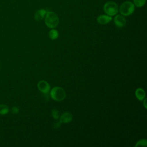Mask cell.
<instances>
[{"instance_id": "obj_5", "label": "cell", "mask_w": 147, "mask_h": 147, "mask_svg": "<svg viewBox=\"0 0 147 147\" xmlns=\"http://www.w3.org/2000/svg\"><path fill=\"white\" fill-rule=\"evenodd\" d=\"M37 87L40 91L47 94L50 91V85L45 80H40L37 83Z\"/></svg>"}, {"instance_id": "obj_7", "label": "cell", "mask_w": 147, "mask_h": 147, "mask_svg": "<svg viewBox=\"0 0 147 147\" xmlns=\"http://www.w3.org/2000/svg\"><path fill=\"white\" fill-rule=\"evenodd\" d=\"M73 119V115L69 112H65L59 117V122L62 123H67L72 121Z\"/></svg>"}, {"instance_id": "obj_1", "label": "cell", "mask_w": 147, "mask_h": 147, "mask_svg": "<svg viewBox=\"0 0 147 147\" xmlns=\"http://www.w3.org/2000/svg\"><path fill=\"white\" fill-rule=\"evenodd\" d=\"M59 23V18L58 16L53 11L47 12L45 16V24L51 29L55 28Z\"/></svg>"}, {"instance_id": "obj_12", "label": "cell", "mask_w": 147, "mask_h": 147, "mask_svg": "<svg viewBox=\"0 0 147 147\" xmlns=\"http://www.w3.org/2000/svg\"><path fill=\"white\" fill-rule=\"evenodd\" d=\"M8 106L4 104H0V115H5L9 112Z\"/></svg>"}, {"instance_id": "obj_14", "label": "cell", "mask_w": 147, "mask_h": 147, "mask_svg": "<svg viewBox=\"0 0 147 147\" xmlns=\"http://www.w3.org/2000/svg\"><path fill=\"white\" fill-rule=\"evenodd\" d=\"M147 145V141L145 139H141L137 142L135 147L137 146H146Z\"/></svg>"}, {"instance_id": "obj_3", "label": "cell", "mask_w": 147, "mask_h": 147, "mask_svg": "<svg viewBox=\"0 0 147 147\" xmlns=\"http://www.w3.org/2000/svg\"><path fill=\"white\" fill-rule=\"evenodd\" d=\"M134 9V5L130 1H125L119 6V12L123 16H128L132 14Z\"/></svg>"}, {"instance_id": "obj_17", "label": "cell", "mask_w": 147, "mask_h": 147, "mask_svg": "<svg viewBox=\"0 0 147 147\" xmlns=\"http://www.w3.org/2000/svg\"><path fill=\"white\" fill-rule=\"evenodd\" d=\"M60 125H61V123L59 121L58 122H57V123H55V124H54L53 127H54L55 129H57V128L59 127L60 126Z\"/></svg>"}, {"instance_id": "obj_15", "label": "cell", "mask_w": 147, "mask_h": 147, "mask_svg": "<svg viewBox=\"0 0 147 147\" xmlns=\"http://www.w3.org/2000/svg\"><path fill=\"white\" fill-rule=\"evenodd\" d=\"M52 115L53 118L55 119H58L59 118L60 115H59V111L57 110H56V109L52 110Z\"/></svg>"}, {"instance_id": "obj_18", "label": "cell", "mask_w": 147, "mask_h": 147, "mask_svg": "<svg viewBox=\"0 0 147 147\" xmlns=\"http://www.w3.org/2000/svg\"><path fill=\"white\" fill-rule=\"evenodd\" d=\"M142 102H143V103H144V107H145V109H146L147 108V107H146V99L145 98L144 99V100H142Z\"/></svg>"}, {"instance_id": "obj_2", "label": "cell", "mask_w": 147, "mask_h": 147, "mask_svg": "<svg viewBox=\"0 0 147 147\" xmlns=\"http://www.w3.org/2000/svg\"><path fill=\"white\" fill-rule=\"evenodd\" d=\"M49 92L51 98L57 102L62 101L66 96L65 90L60 87H55L52 88Z\"/></svg>"}, {"instance_id": "obj_8", "label": "cell", "mask_w": 147, "mask_h": 147, "mask_svg": "<svg viewBox=\"0 0 147 147\" xmlns=\"http://www.w3.org/2000/svg\"><path fill=\"white\" fill-rule=\"evenodd\" d=\"M97 22L99 24L105 25L109 23L112 20V17L108 15H100L96 18Z\"/></svg>"}, {"instance_id": "obj_9", "label": "cell", "mask_w": 147, "mask_h": 147, "mask_svg": "<svg viewBox=\"0 0 147 147\" xmlns=\"http://www.w3.org/2000/svg\"><path fill=\"white\" fill-rule=\"evenodd\" d=\"M46 13H47V11L43 9L38 10L34 14V20L37 21L42 20L45 17Z\"/></svg>"}, {"instance_id": "obj_13", "label": "cell", "mask_w": 147, "mask_h": 147, "mask_svg": "<svg viewBox=\"0 0 147 147\" xmlns=\"http://www.w3.org/2000/svg\"><path fill=\"white\" fill-rule=\"evenodd\" d=\"M146 0H133V4L138 7H141L145 4Z\"/></svg>"}, {"instance_id": "obj_10", "label": "cell", "mask_w": 147, "mask_h": 147, "mask_svg": "<svg viewBox=\"0 0 147 147\" xmlns=\"http://www.w3.org/2000/svg\"><path fill=\"white\" fill-rule=\"evenodd\" d=\"M135 95L137 99L140 101H142L145 98V92L142 88H137L135 91Z\"/></svg>"}, {"instance_id": "obj_6", "label": "cell", "mask_w": 147, "mask_h": 147, "mask_svg": "<svg viewBox=\"0 0 147 147\" xmlns=\"http://www.w3.org/2000/svg\"><path fill=\"white\" fill-rule=\"evenodd\" d=\"M114 22L116 26L118 28H123L126 25V21L123 16L118 14L115 16Z\"/></svg>"}, {"instance_id": "obj_4", "label": "cell", "mask_w": 147, "mask_h": 147, "mask_svg": "<svg viewBox=\"0 0 147 147\" xmlns=\"http://www.w3.org/2000/svg\"><path fill=\"white\" fill-rule=\"evenodd\" d=\"M103 10L107 15L111 17L114 16L118 12V6L115 2L108 1L104 4Z\"/></svg>"}, {"instance_id": "obj_11", "label": "cell", "mask_w": 147, "mask_h": 147, "mask_svg": "<svg viewBox=\"0 0 147 147\" xmlns=\"http://www.w3.org/2000/svg\"><path fill=\"white\" fill-rule=\"evenodd\" d=\"M59 37V32L57 30L52 29L49 32V37L52 40H56Z\"/></svg>"}, {"instance_id": "obj_16", "label": "cell", "mask_w": 147, "mask_h": 147, "mask_svg": "<svg viewBox=\"0 0 147 147\" xmlns=\"http://www.w3.org/2000/svg\"><path fill=\"white\" fill-rule=\"evenodd\" d=\"M11 111L13 114H16L17 113H18L19 112V109L17 107V106H13L11 109Z\"/></svg>"}]
</instances>
